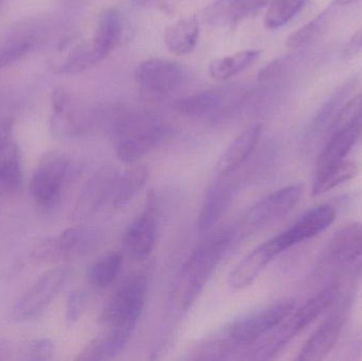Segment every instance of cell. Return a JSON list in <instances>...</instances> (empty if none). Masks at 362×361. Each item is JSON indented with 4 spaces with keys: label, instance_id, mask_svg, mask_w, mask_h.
<instances>
[{
    "label": "cell",
    "instance_id": "cell-43",
    "mask_svg": "<svg viewBox=\"0 0 362 361\" xmlns=\"http://www.w3.org/2000/svg\"><path fill=\"white\" fill-rule=\"evenodd\" d=\"M1 352H2L1 345H0V354H1Z\"/></svg>",
    "mask_w": 362,
    "mask_h": 361
},
{
    "label": "cell",
    "instance_id": "cell-41",
    "mask_svg": "<svg viewBox=\"0 0 362 361\" xmlns=\"http://www.w3.org/2000/svg\"><path fill=\"white\" fill-rule=\"evenodd\" d=\"M6 1H8V0H0V10H1L2 8H4V4H6Z\"/></svg>",
    "mask_w": 362,
    "mask_h": 361
},
{
    "label": "cell",
    "instance_id": "cell-21",
    "mask_svg": "<svg viewBox=\"0 0 362 361\" xmlns=\"http://www.w3.org/2000/svg\"><path fill=\"white\" fill-rule=\"evenodd\" d=\"M339 284L332 283L315 295L305 304L297 311H293L291 318L299 333L303 332L317 318L320 317L329 307L337 300L339 295Z\"/></svg>",
    "mask_w": 362,
    "mask_h": 361
},
{
    "label": "cell",
    "instance_id": "cell-26",
    "mask_svg": "<svg viewBox=\"0 0 362 361\" xmlns=\"http://www.w3.org/2000/svg\"><path fill=\"white\" fill-rule=\"evenodd\" d=\"M59 256L87 254L99 242L97 231L88 228H68L55 239Z\"/></svg>",
    "mask_w": 362,
    "mask_h": 361
},
{
    "label": "cell",
    "instance_id": "cell-39",
    "mask_svg": "<svg viewBox=\"0 0 362 361\" xmlns=\"http://www.w3.org/2000/svg\"><path fill=\"white\" fill-rule=\"evenodd\" d=\"M132 1L137 6H148L155 4L156 1H159V0H132Z\"/></svg>",
    "mask_w": 362,
    "mask_h": 361
},
{
    "label": "cell",
    "instance_id": "cell-16",
    "mask_svg": "<svg viewBox=\"0 0 362 361\" xmlns=\"http://www.w3.org/2000/svg\"><path fill=\"white\" fill-rule=\"evenodd\" d=\"M362 259V223H352L332 237L327 248V261L338 266H348Z\"/></svg>",
    "mask_w": 362,
    "mask_h": 361
},
{
    "label": "cell",
    "instance_id": "cell-35",
    "mask_svg": "<svg viewBox=\"0 0 362 361\" xmlns=\"http://www.w3.org/2000/svg\"><path fill=\"white\" fill-rule=\"evenodd\" d=\"M54 345L49 339L33 341L28 349V355L32 360H48L52 357Z\"/></svg>",
    "mask_w": 362,
    "mask_h": 361
},
{
    "label": "cell",
    "instance_id": "cell-42",
    "mask_svg": "<svg viewBox=\"0 0 362 361\" xmlns=\"http://www.w3.org/2000/svg\"><path fill=\"white\" fill-rule=\"evenodd\" d=\"M361 107H362V93L361 95Z\"/></svg>",
    "mask_w": 362,
    "mask_h": 361
},
{
    "label": "cell",
    "instance_id": "cell-4",
    "mask_svg": "<svg viewBox=\"0 0 362 361\" xmlns=\"http://www.w3.org/2000/svg\"><path fill=\"white\" fill-rule=\"evenodd\" d=\"M74 175L69 156L61 150H49L40 159L30 182V192L40 207H54L64 186Z\"/></svg>",
    "mask_w": 362,
    "mask_h": 361
},
{
    "label": "cell",
    "instance_id": "cell-18",
    "mask_svg": "<svg viewBox=\"0 0 362 361\" xmlns=\"http://www.w3.org/2000/svg\"><path fill=\"white\" fill-rule=\"evenodd\" d=\"M122 32L123 23L120 13L116 8L104 10L90 42L91 50L98 64L104 61L117 48L122 37Z\"/></svg>",
    "mask_w": 362,
    "mask_h": 361
},
{
    "label": "cell",
    "instance_id": "cell-33",
    "mask_svg": "<svg viewBox=\"0 0 362 361\" xmlns=\"http://www.w3.org/2000/svg\"><path fill=\"white\" fill-rule=\"evenodd\" d=\"M234 345L229 338L211 339L196 345L189 351L187 360H219L227 357L233 351Z\"/></svg>",
    "mask_w": 362,
    "mask_h": 361
},
{
    "label": "cell",
    "instance_id": "cell-32",
    "mask_svg": "<svg viewBox=\"0 0 362 361\" xmlns=\"http://www.w3.org/2000/svg\"><path fill=\"white\" fill-rule=\"evenodd\" d=\"M98 61L91 50L90 44H83L74 49L66 61L57 68L59 74L76 76L97 65Z\"/></svg>",
    "mask_w": 362,
    "mask_h": 361
},
{
    "label": "cell",
    "instance_id": "cell-2",
    "mask_svg": "<svg viewBox=\"0 0 362 361\" xmlns=\"http://www.w3.org/2000/svg\"><path fill=\"white\" fill-rule=\"evenodd\" d=\"M148 285L146 276H132L123 282L102 312L101 321L108 326V333L121 349L129 343L146 307Z\"/></svg>",
    "mask_w": 362,
    "mask_h": 361
},
{
    "label": "cell",
    "instance_id": "cell-7",
    "mask_svg": "<svg viewBox=\"0 0 362 361\" xmlns=\"http://www.w3.org/2000/svg\"><path fill=\"white\" fill-rule=\"evenodd\" d=\"M293 300L282 301L240 316L227 328V337L236 345H248L267 335L295 311Z\"/></svg>",
    "mask_w": 362,
    "mask_h": 361
},
{
    "label": "cell",
    "instance_id": "cell-19",
    "mask_svg": "<svg viewBox=\"0 0 362 361\" xmlns=\"http://www.w3.org/2000/svg\"><path fill=\"white\" fill-rule=\"evenodd\" d=\"M157 226L152 214H142L127 229L124 237L125 250L132 260H146L156 243Z\"/></svg>",
    "mask_w": 362,
    "mask_h": 361
},
{
    "label": "cell",
    "instance_id": "cell-29",
    "mask_svg": "<svg viewBox=\"0 0 362 361\" xmlns=\"http://www.w3.org/2000/svg\"><path fill=\"white\" fill-rule=\"evenodd\" d=\"M123 258L118 252L105 254L93 263L89 271V281L98 290H103L118 277Z\"/></svg>",
    "mask_w": 362,
    "mask_h": 361
},
{
    "label": "cell",
    "instance_id": "cell-30",
    "mask_svg": "<svg viewBox=\"0 0 362 361\" xmlns=\"http://www.w3.org/2000/svg\"><path fill=\"white\" fill-rule=\"evenodd\" d=\"M308 1V0H274L266 13V28L276 30L287 25L303 10Z\"/></svg>",
    "mask_w": 362,
    "mask_h": 361
},
{
    "label": "cell",
    "instance_id": "cell-11",
    "mask_svg": "<svg viewBox=\"0 0 362 361\" xmlns=\"http://www.w3.org/2000/svg\"><path fill=\"white\" fill-rule=\"evenodd\" d=\"M337 211L332 205H320L300 216L288 229L272 237L279 251L285 250L325 232L335 222Z\"/></svg>",
    "mask_w": 362,
    "mask_h": 361
},
{
    "label": "cell",
    "instance_id": "cell-36",
    "mask_svg": "<svg viewBox=\"0 0 362 361\" xmlns=\"http://www.w3.org/2000/svg\"><path fill=\"white\" fill-rule=\"evenodd\" d=\"M32 256L36 260H52L59 258V250H57V241L55 239H48L46 241L40 242L34 248Z\"/></svg>",
    "mask_w": 362,
    "mask_h": 361
},
{
    "label": "cell",
    "instance_id": "cell-37",
    "mask_svg": "<svg viewBox=\"0 0 362 361\" xmlns=\"http://www.w3.org/2000/svg\"><path fill=\"white\" fill-rule=\"evenodd\" d=\"M362 51V25L351 36L350 40L346 42L344 50H342V57L344 59H352L359 54Z\"/></svg>",
    "mask_w": 362,
    "mask_h": 361
},
{
    "label": "cell",
    "instance_id": "cell-14",
    "mask_svg": "<svg viewBox=\"0 0 362 361\" xmlns=\"http://www.w3.org/2000/svg\"><path fill=\"white\" fill-rule=\"evenodd\" d=\"M280 254L272 239L257 246L230 273L229 279H228L230 288L233 290L248 288L261 275L262 271L268 266V264Z\"/></svg>",
    "mask_w": 362,
    "mask_h": 361
},
{
    "label": "cell",
    "instance_id": "cell-12",
    "mask_svg": "<svg viewBox=\"0 0 362 361\" xmlns=\"http://www.w3.org/2000/svg\"><path fill=\"white\" fill-rule=\"evenodd\" d=\"M118 175L115 167H103L89 178L74 206L72 213L74 222H85L110 201Z\"/></svg>",
    "mask_w": 362,
    "mask_h": 361
},
{
    "label": "cell",
    "instance_id": "cell-38",
    "mask_svg": "<svg viewBox=\"0 0 362 361\" xmlns=\"http://www.w3.org/2000/svg\"><path fill=\"white\" fill-rule=\"evenodd\" d=\"M13 127L14 123L12 120L6 119L0 121V150L12 142Z\"/></svg>",
    "mask_w": 362,
    "mask_h": 361
},
{
    "label": "cell",
    "instance_id": "cell-9",
    "mask_svg": "<svg viewBox=\"0 0 362 361\" xmlns=\"http://www.w3.org/2000/svg\"><path fill=\"white\" fill-rule=\"evenodd\" d=\"M67 278L64 268H54L45 273L35 284L17 301L12 309L15 322L29 321L37 318L49 307Z\"/></svg>",
    "mask_w": 362,
    "mask_h": 361
},
{
    "label": "cell",
    "instance_id": "cell-6",
    "mask_svg": "<svg viewBox=\"0 0 362 361\" xmlns=\"http://www.w3.org/2000/svg\"><path fill=\"white\" fill-rule=\"evenodd\" d=\"M247 90L238 85L215 87L183 97L175 103V108L187 117L217 120L231 114L244 103Z\"/></svg>",
    "mask_w": 362,
    "mask_h": 361
},
{
    "label": "cell",
    "instance_id": "cell-40",
    "mask_svg": "<svg viewBox=\"0 0 362 361\" xmlns=\"http://www.w3.org/2000/svg\"><path fill=\"white\" fill-rule=\"evenodd\" d=\"M359 0H335V4L337 6H348V4H354Z\"/></svg>",
    "mask_w": 362,
    "mask_h": 361
},
{
    "label": "cell",
    "instance_id": "cell-3",
    "mask_svg": "<svg viewBox=\"0 0 362 361\" xmlns=\"http://www.w3.org/2000/svg\"><path fill=\"white\" fill-rule=\"evenodd\" d=\"M233 235L232 229L225 228L209 235L193 250L183 265L182 273L189 281L183 303L185 309L191 307L197 298L206 279L210 277L226 250L229 248Z\"/></svg>",
    "mask_w": 362,
    "mask_h": 361
},
{
    "label": "cell",
    "instance_id": "cell-8",
    "mask_svg": "<svg viewBox=\"0 0 362 361\" xmlns=\"http://www.w3.org/2000/svg\"><path fill=\"white\" fill-rule=\"evenodd\" d=\"M303 194L300 184L274 191L255 203L245 218V226L250 231H259L284 218L299 203Z\"/></svg>",
    "mask_w": 362,
    "mask_h": 361
},
{
    "label": "cell",
    "instance_id": "cell-15",
    "mask_svg": "<svg viewBox=\"0 0 362 361\" xmlns=\"http://www.w3.org/2000/svg\"><path fill=\"white\" fill-rule=\"evenodd\" d=\"M274 0H215L204 11V17L213 27H235Z\"/></svg>",
    "mask_w": 362,
    "mask_h": 361
},
{
    "label": "cell",
    "instance_id": "cell-23",
    "mask_svg": "<svg viewBox=\"0 0 362 361\" xmlns=\"http://www.w3.org/2000/svg\"><path fill=\"white\" fill-rule=\"evenodd\" d=\"M148 170L146 167H136L119 174L112 188L110 201L115 208L127 206L146 186L148 179Z\"/></svg>",
    "mask_w": 362,
    "mask_h": 361
},
{
    "label": "cell",
    "instance_id": "cell-28",
    "mask_svg": "<svg viewBox=\"0 0 362 361\" xmlns=\"http://www.w3.org/2000/svg\"><path fill=\"white\" fill-rule=\"evenodd\" d=\"M333 6L323 11L322 13L315 17L314 19L302 25L297 31L289 35L286 40V47L289 49H300L306 45L310 44L319 37L329 27V21L333 17Z\"/></svg>",
    "mask_w": 362,
    "mask_h": 361
},
{
    "label": "cell",
    "instance_id": "cell-5",
    "mask_svg": "<svg viewBox=\"0 0 362 361\" xmlns=\"http://www.w3.org/2000/svg\"><path fill=\"white\" fill-rule=\"evenodd\" d=\"M187 71L181 64L167 59H148L138 65L136 83L142 97L148 101H161L182 86Z\"/></svg>",
    "mask_w": 362,
    "mask_h": 361
},
{
    "label": "cell",
    "instance_id": "cell-1",
    "mask_svg": "<svg viewBox=\"0 0 362 361\" xmlns=\"http://www.w3.org/2000/svg\"><path fill=\"white\" fill-rule=\"evenodd\" d=\"M110 134L118 158L134 163L156 150L167 139L169 129L156 114L125 112L112 118Z\"/></svg>",
    "mask_w": 362,
    "mask_h": 361
},
{
    "label": "cell",
    "instance_id": "cell-25",
    "mask_svg": "<svg viewBox=\"0 0 362 361\" xmlns=\"http://www.w3.org/2000/svg\"><path fill=\"white\" fill-rule=\"evenodd\" d=\"M358 173V165L353 161L346 160V159L337 165L323 170V171L315 173L313 195L318 196V195L325 194L339 184L356 177Z\"/></svg>",
    "mask_w": 362,
    "mask_h": 361
},
{
    "label": "cell",
    "instance_id": "cell-31",
    "mask_svg": "<svg viewBox=\"0 0 362 361\" xmlns=\"http://www.w3.org/2000/svg\"><path fill=\"white\" fill-rule=\"evenodd\" d=\"M35 45V38L29 35L10 38L0 45V70L6 69L21 61L33 50Z\"/></svg>",
    "mask_w": 362,
    "mask_h": 361
},
{
    "label": "cell",
    "instance_id": "cell-34",
    "mask_svg": "<svg viewBox=\"0 0 362 361\" xmlns=\"http://www.w3.org/2000/svg\"><path fill=\"white\" fill-rule=\"evenodd\" d=\"M88 302V295L83 290H74L68 297L66 320L68 324H74L84 313Z\"/></svg>",
    "mask_w": 362,
    "mask_h": 361
},
{
    "label": "cell",
    "instance_id": "cell-27",
    "mask_svg": "<svg viewBox=\"0 0 362 361\" xmlns=\"http://www.w3.org/2000/svg\"><path fill=\"white\" fill-rule=\"evenodd\" d=\"M23 184L21 154L18 146L11 142L0 150V186L11 192H17Z\"/></svg>",
    "mask_w": 362,
    "mask_h": 361
},
{
    "label": "cell",
    "instance_id": "cell-20",
    "mask_svg": "<svg viewBox=\"0 0 362 361\" xmlns=\"http://www.w3.org/2000/svg\"><path fill=\"white\" fill-rule=\"evenodd\" d=\"M232 199L233 188L226 180H219L209 189L198 218V231L200 235L209 232L223 218Z\"/></svg>",
    "mask_w": 362,
    "mask_h": 361
},
{
    "label": "cell",
    "instance_id": "cell-22",
    "mask_svg": "<svg viewBox=\"0 0 362 361\" xmlns=\"http://www.w3.org/2000/svg\"><path fill=\"white\" fill-rule=\"evenodd\" d=\"M199 23L194 17L181 18L167 28L165 42L171 52L178 55L191 53L199 38Z\"/></svg>",
    "mask_w": 362,
    "mask_h": 361
},
{
    "label": "cell",
    "instance_id": "cell-10",
    "mask_svg": "<svg viewBox=\"0 0 362 361\" xmlns=\"http://www.w3.org/2000/svg\"><path fill=\"white\" fill-rule=\"evenodd\" d=\"M350 302L349 298L342 300L333 313L313 333L300 351L298 360H322L331 353L346 326Z\"/></svg>",
    "mask_w": 362,
    "mask_h": 361
},
{
    "label": "cell",
    "instance_id": "cell-24",
    "mask_svg": "<svg viewBox=\"0 0 362 361\" xmlns=\"http://www.w3.org/2000/svg\"><path fill=\"white\" fill-rule=\"evenodd\" d=\"M259 55L261 51L247 49L214 59L209 66V73L215 80H228L250 68L259 59Z\"/></svg>",
    "mask_w": 362,
    "mask_h": 361
},
{
    "label": "cell",
    "instance_id": "cell-13",
    "mask_svg": "<svg viewBox=\"0 0 362 361\" xmlns=\"http://www.w3.org/2000/svg\"><path fill=\"white\" fill-rule=\"evenodd\" d=\"M358 83L359 76L357 74L349 78L344 84L340 85L327 101L321 106L313 119L308 131L310 142H315V140L329 138L331 136L336 118L344 105L352 99L353 93L356 90Z\"/></svg>",
    "mask_w": 362,
    "mask_h": 361
},
{
    "label": "cell",
    "instance_id": "cell-17",
    "mask_svg": "<svg viewBox=\"0 0 362 361\" xmlns=\"http://www.w3.org/2000/svg\"><path fill=\"white\" fill-rule=\"evenodd\" d=\"M263 126L253 124L247 127L230 144L216 165V172L221 176L227 177L238 171L255 152L261 139Z\"/></svg>",
    "mask_w": 362,
    "mask_h": 361
}]
</instances>
